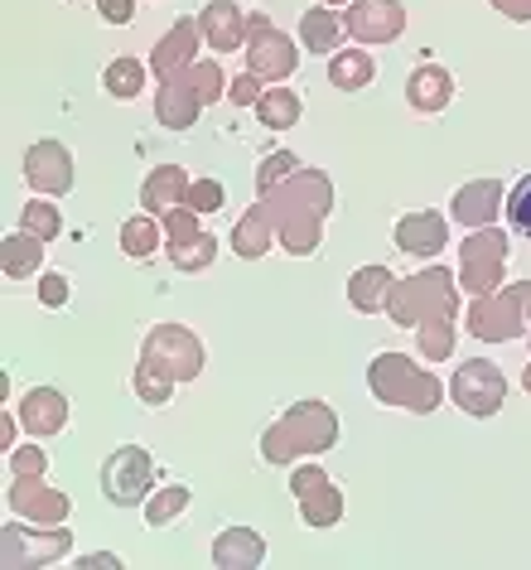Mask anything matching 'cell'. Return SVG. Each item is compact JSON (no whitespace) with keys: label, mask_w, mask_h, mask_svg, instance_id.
<instances>
[{"label":"cell","mask_w":531,"mask_h":570,"mask_svg":"<svg viewBox=\"0 0 531 570\" xmlns=\"http://www.w3.org/2000/svg\"><path fill=\"white\" fill-rule=\"evenodd\" d=\"M262 204L276 223V242L291 256H314L324 242V218L334 213V179L324 169L299 165L291 179H281L276 189L262 194Z\"/></svg>","instance_id":"cell-1"},{"label":"cell","mask_w":531,"mask_h":570,"mask_svg":"<svg viewBox=\"0 0 531 570\" xmlns=\"http://www.w3.org/2000/svg\"><path fill=\"white\" fill-rule=\"evenodd\" d=\"M338 445V416L328 402H295L285 416L262 435V460L266 464H299L309 454H328Z\"/></svg>","instance_id":"cell-2"},{"label":"cell","mask_w":531,"mask_h":570,"mask_svg":"<svg viewBox=\"0 0 531 570\" xmlns=\"http://www.w3.org/2000/svg\"><path fill=\"white\" fill-rule=\"evenodd\" d=\"M367 392L377 396L382 406H401V411H415V416H430L440 402H444V382L425 367H415V358L406 353H377L367 363Z\"/></svg>","instance_id":"cell-3"},{"label":"cell","mask_w":531,"mask_h":570,"mask_svg":"<svg viewBox=\"0 0 531 570\" xmlns=\"http://www.w3.org/2000/svg\"><path fill=\"white\" fill-rule=\"evenodd\" d=\"M459 309V285L450 266H425L415 276L396 281L392 295H386V315L401 330H421L430 320H454Z\"/></svg>","instance_id":"cell-4"},{"label":"cell","mask_w":531,"mask_h":570,"mask_svg":"<svg viewBox=\"0 0 531 570\" xmlns=\"http://www.w3.org/2000/svg\"><path fill=\"white\" fill-rule=\"evenodd\" d=\"M73 551V532L59 522V527H45V522H6L0 527V566L6 570H35V566H53Z\"/></svg>","instance_id":"cell-5"},{"label":"cell","mask_w":531,"mask_h":570,"mask_svg":"<svg viewBox=\"0 0 531 570\" xmlns=\"http://www.w3.org/2000/svg\"><path fill=\"white\" fill-rule=\"evenodd\" d=\"M155 479H160V464L146 445H121L102 460V493L107 503L117 508H136L155 493Z\"/></svg>","instance_id":"cell-6"},{"label":"cell","mask_w":531,"mask_h":570,"mask_svg":"<svg viewBox=\"0 0 531 570\" xmlns=\"http://www.w3.org/2000/svg\"><path fill=\"white\" fill-rule=\"evenodd\" d=\"M502 271H508V233H498V223L459 242V291L493 295L502 285Z\"/></svg>","instance_id":"cell-7"},{"label":"cell","mask_w":531,"mask_h":570,"mask_svg":"<svg viewBox=\"0 0 531 570\" xmlns=\"http://www.w3.org/2000/svg\"><path fill=\"white\" fill-rule=\"evenodd\" d=\"M140 358L150 367H160L169 382H194L204 373V338L184 324H155L140 344Z\"/></svg>","instance_id":"cell-8"},{"label":"cell","mask_w":531,"mask_h":570,"mask_svg":"<svg viewBox=\"0 0 531 570\" xmlns=\"http://www.w3.org/2000/svg\"><path fill=\"white\" fill-rule=\"evenodd\" d=\"M450 396H454V406L459 411H469V416H498L502 402H508V377H502V367L498 363H488V358H469V363H459L454 367V382H450Z\"/></svg>","instance_id":"cell-9"},{"label":"cell","mask_w":531,"mask_h":570,"mask_svg":"<svg viewBox=\"0 0 531 570\" xmlns=\"http://www.w3.org/2000/svg\"><path fill=\"white\" fill-rule=\"evenodd\" d=\"M291 493L299 503V522L314 527V532L343 522V493H338V483L328 479L319 464H299L291 474Z\"/></svg>","instance_id":"cell-10"},{"label":"cell","mask_w":531,"mask_h":570,"mask_svg":"<svg viewBox=\"0 0 531 570\" xmlns=\"http://www.w3.org/2000/svg\"><path fill=\"white\" fill-rule=\"evenodd\" d=\"M469 334L479 338V344H512V338L527 334V315L522 305L512 301V291H498L493 295H473L469 305Z\"/></svg>","instance_id":"cell-11"},{"label":"cell","mask_w":531,"mask_h":570,"mask_svg":"<svg viewBox=\"0 0 531 570\" xmlns=\"http://www.w3.org/2000/svg\"><path fill=\"white\" fill-rule=\"evenodd\" d=\"M6 508L24 522L59 527V522H68V512H73V498H68L63 489H49L45 474H16L10 489H6Z\"/></svg>","instance_id":"cell-12"},{"label":"cell","mask_w":531,"mask_h":570,"mask_svg":"<svg viewBox=\"0 0 531 570\" xmlns=\"http://www.w3.org/2000/svg\"><path fill=\"white\" fill-rule=\"evenodd\" d=\"M406 30V6L401 0H353L343 10V35L357 45H392Z\"/></svg>","instance_id":"cell-13"},{"label":"cell","mask_w":531,"mask_h":570,"mask_svg":"<svg viewBox=\"0 0 531 570\" xmlns=\"http://www.w3.org/2000/svg\"><path fill=\"white\" fill-rule=\"evenodd\" d=\"M24 179H30L35 194H73V150L63 140H35L24 150Z\"/></svg>","instance_id":"cell-14"},{"label":"cell","mask_w":531,"mask_h":570,"mask_svg":"<svg viewBox=\"0 0 531 570\" xmlns=\"http://www.w3.org/2000/svg\"><path fill=\"white\" fill-rule=\"evenodd\" d=\"M198 45H204V30H198V20H189V16L175 20V24L165 30L160 45L150 49V73L160 78V82H165V78H175V73H184V68L194 63Z\"/></svg>","instance_id":"cell-15"},{"label":"cell","mask_w":531,"mask_h":570,"mask_svg":"<svg viewBox=\"0 0 531 570\" xmlns=\"http://www.w3.org/2000/svg\"><path fill=\"white\" fill-rule=\"evenodd\" d=\"M295 63H299L295 39H285L276 24H271L266 35H247V73L276 82V78H291Z\"/></svg>","instance_id":"cell-16"},{"label":"cell","mask_w":531,"mask_h":570,"mask_svg":"<svg viewBox=\"0 0 531 570\" xmlns=\"http://www.w3.org/2000/svg\"><path fill=\"white\" fill-rule=\"evenodd\" d=\"M502 204H508V189L498 179H469L464 189L454 194V223L464 227H493Z\"/></svg>","instance_id":"cell-17"},{"label":"cell","mask_w":531,"mask_h":570,"mask_svg":"<svg viewBox=\"0 0 531 570\" xmlns=\"http://www.w3.org/2000/svg\"><path fill=\"white\" fill-rule=\"evenodd\" d=\"M396 247L406 256H440L444 247H450V223L430 208L406 213V218L396 223Z\"/></svg>","instance_id":"cell-18"},{"label":"cell","mask_w":531,"mask_h":570,"mask_svg":"<svg viewBox=\"0 0 531 570\" xmlns=\"http://www.w3.org/2000/svg\"><path fill=\"white\" fill-rule=\"evenodd\" d=\"M16 416H20L24 431L39 435V440H45V435H59L63 425H68V396H63L59 387H30Z\"/></svg>","instance_id":"cell-19"},{"label":"cell","mask_w":531,"mask_h":570,"mask_svg":"<svg viewBox=\"0 0 531 570\" xmlns=\"http://www.w3.org/2000/svg\"><path fill=\"white\" fill-rule=\"evenodd\" d=\"M198 30H204V45H213L218 53L247 45V16L237 10V0H208L204 16H198Z\"/></svg>","instance_id":"cell-20"},{"label":"cell","mask_w":531,"mask_h":570,"mask_svg":"<svg viewBox=\"0 0 531 570\" xmlns=\"http://www.w3.org/2000/svg\"><path fill=\"white\" fill-rule=\"evenodd\" d=\"M198 111H204V102H198L194 82L184 73L160 82V92H155V117H160V126H169V131H189L198 121Z\"/></svg>","instance_id":"cell-21"},{"label":"cell","mask_w":531,"mask_h":570,"mask_svg":"<svg viewBox=\"0 0 531 570\" xmlns=\"http://www.w3.org/2000/svg\"><path fill=\"white\" fill-rule=\"evenodd\" d=\"M406 102L421 111V117H435V111H444L454 102V73L440 68V63L415 68V73L406 78Z\"/></svg>","instance_id":"cell-22"},{"label":"cell","mask_w":531,"mask_h":570,"mask_svg":"<svg viewBox=\"0 0 531 570\" xmlns=\"http://www.w3.org/2000/svg\"><path fill=\"white\" fill-rule=\"evenodd\" d=\"M262 561H266V541H262V532H252V527H223V532L213 537V566L252 570Z\"/></svg>","instance_id":"cell-23"},{"label":"cell","mask_w":531,"mask_h":570,"mask_svg":"<svg viewBox=\"0 0 531 570\" xmlns=\"http://www.w3.org/2000/svg\"><path fill=\"white\" fill-rule=\"evenodd\" d=\"M189 175H184L179 165H155L146 184H140V208L155 213V218H165L169 208H179L184 204V194H189Z\"/></svg>","instance_id":"cell-24"},{"label":"cell","mask_w":531,"mask_h":570,"mask_svg":"<svg viewBox=\"0 0 531 570\" xmlns=\"http://www.w3.org/2000/svg\"><path fill=\"white\" fill-rule=\"evenodd\" d=\"M276 247V223H271V213L266 204L256 198V204L242 213L237 227H233V252L242 256V262H262V256Z\"/></svg>","instance_id":"cell-25"},{"label":"cell","mask_w":531,"mask_h":570,"mask_svg":"<svg viewBox=\"0 0 531 570\" xmlns=\"http://www.w3.org/2000/svg\"><path fill=\"white\" fill-rule=\"evenodd\" d=\"M392 266H382V262H372V266H357L353 276H348V301L353 309H363V315H377V309H386V295H392Z\"/></svg>","instance_id":"cell-26"},{"label":"cell","mask_w":531,"mask_h":570,"mask_svg":"<svg viewBox=\"0 0 531 570\" xmlns=\"http://www.w3.org/2000/svg\"><path fill=\"white\" fill-rule=\"evenodd\" d=\"M0 266H6L10 281H30L35 271H45V237L35 233H10L6 242H0Z\"/></svg>","instance_id":"cell-27"},{"label":"cell","mask_w":531,"mask_h":570,"mask_svg":"<svg viewBox=\"0 0 531 570\" xmlns=\"http://www.w3.org/2000/svg\"><path fill=\"white\" fill-rule=\"evenodd\" d=\"M372 78H377V68H372L367 49H338L334 59H328V82H334L338 92H363Z\"/></svg>","instance_id":"cell-28"},{"label":"cell","mask_w":531,"mask_h":570,"mask_svg":"<svg viewBox=\"0 0 531 570\" xmlns=\"http://www.w3.org/2000/svg\"><path fill=\"white\" fill-rule=\"evenodd\" d=\"M299 111H305V102H299L295 88H266L262 102H256V117H262L266 131H291V126H299Z\"/></svg>","instance_id":"cell-29"},{"label":"cell","mask_w":531,"mask_h":570,"mask_svg":"<svg viewBox=\"0 0 531 570\" xmlns=\"http://www.w3.org/2000/svg\"><path fill=\"white\" fill-rule=\"evenodd\" d=\"M299 45L309 53H338V16L328 6H314L299 16Z\"/></svg>","instance_id":"cell-30"},{"label":"cell","mask_w":531,"mask_h":570,"mask_svg":"<svg viewBox=\"0 0 531 570\" xmlns=\"http://www.w3.org/2000/svg\"><path fill=\"white\" fill-rule=\"evenodd\" d=\"M165 242V223L155 218V213H136V218L121 223V252L136 256V262H146V256H155V247Z\"/></svg>","instance_id":"cell-31"},{"label":"cell","mask_w":531,"mask_h":570,"mask_svg":"<svg viewBox=\"0 0 531 570\" xmlns=\"http://www.w3.org/2000/svg\"><path fill=\"white\" fill-rule=\"evenodd\" d=\"M102 88L111 97H121V102H131V97L146 92V63L140 59H111L107 73H102Z\"/></svg>","instance_id":"cell-32"},{"label":"cell","mask_w":531,"mask_h":570,"mask_svg":"<svg viewBox=\"0 0 531 570\" xmlns=\"http://www.w3.org/2000/svg\"><path fill=\"white\" fill-rule=\"evenodd\" d=\"M189 503H194V493L184 489V483H169V489L146 498V522L150 527H169L175 518H184V508H189Z\"/></svg>","instance_id":"cell-33"},{"label":"cell","mask_w":531,"mask_h":570,"mask_svg":"<svg viewBox=\"0 0 531 570\" xmlns=\"http://www.w3.org/2000/svg\"><path fill=\"white\" fill-rule=\"evenodd\" d=\"M184 78L194 82V92H198V102H204V107L223 102V92H227V73H223V63H213V59H194L189 68H184Z\"/></svg>","instance_id":"cell-34"},{"label":"cell","mask_w":531,"mask_h":570,"mask_svg":"<svg viewBox=\"0 0 531 570\" xmlns=\"http://www.w3.org/2000/svg\"><path fill=\"white\" fill-rule=\"evenodd\" d=\"M213 256H218V237H213V233H198L194 242L169 247V262H175V271H208Z\"/></svg>","instance_id":"cell-35"},{"label":"cell","mask_w":531,"mask_h":570,"mask_svg":"<svg viewBox=\"0 0 531 570\" xmlns=\"http://www.w3.org/2000/svg\"><path fill=\"white\" fill-rule=\"evenodd\" d=\"M131 387H136V396H140V402H146V406H165L169 396H175V387H179V382H169V377L160 373V367H150L146 358H140V363H136V377H131Z\"/></svg>","instance_id":"cell-36"},{"label":"cell","mask_w":531,"mask_h":570,"mask_svg":"<svg viewBox=\"0 0 531 570\" xmlns=\"http://www.w3.org/2000/svg\"><path fill=\"white\" fill-rule=\"evenodd\" d=\"M20 227L24 233H35V237H45V242H53L63 233V218H59V208H53L49 198H30V204L20 208Z\"/></svg>","instance_id":"cell-37"},{"label":"cell","mask_w":531,"mask_h":570,"mask_svg":"<svg viewBox=\"0 0 531 570\" xmlns=\"http://www.w3.org/2000/svg\"><path fill=\"white\" fill-rule=\"evenodd\" d=\"M415 338H421V353L430 363L454 358V320H430V324L415 330Z\"/></svg>","instance_id":"cell-38"},{"label":"cell","mask_w":531,"mask_h":570,"mask_svg":"<svg viewBox=\"0 0 531 570\" xmlns=\"http://www.w3.org/2000/svg\"><path fill=\"white\" fill-rule=\"evenodd\" d=\"M299 169V155L295 150H271L262 165H256V194H266V189H276L281 179H291Z\"/></svg>","instance_id":"cell-39"},{"label":"cell","mask_w":531,"mask_h":570,"mask_svg":"<svg viewBox=\"0 0 531 570\" xmlns=\"http://www.w3.org/2000/svg\"><path fill=\"white\" fill-rule=\"evenodd\" d=\"M198 218H204V213H194L189 204H179V208H169L165 213V242H169V247H179V242H194L198 233H204V223H198Z\"/></svg>","instance_id":"cell-40"},{"label":"cell","mask_w":531,"mask_h":570,"mask_svg":"<svg viewBox=\"0 0 531 570\" xmlns=\"http://www.w3.org/2000/svg\"><path fill=\"white\" fill-rule=\"evenodd\" d=\"M502 213H508V223L517 227V233L531 237V175L517 179V189L508 194V204H502Z\"/></svg>","instance_id":"cell-41"},{"label":"cell","mask_w":531,"mask_h":570,"mask_svg":"<svg viewBox=\"0 0 531 570\" xmlns=\"http://www.w3.org/2000/svg\"><path fill=\"white\" fill-rule=\"evenodd\" d=\"M184 204H189L194 213H218L227 204V189H223L218 179H194L189 194H184Z\"/></svg>","instance_id":"cell-42"},{"label":"cell","mask_w":531,"mask_h":570,"mask_svg":"<svg viewBox=\"0 0 531 570\" xmlns=\"http://www.w3.org/2000/svg\"><path fill=\"white\" fill-rule=\"evenodd\" d=\"M68 301H73V285H68V276H59V271H45V276H39V305H45V309H63Z\"/></svg>","instance_id":"cell-43"},{"label":"cell","mask_w":531,"mask_h":570,"mask_svg":"<svg viewBox=\"0 0 531 570\" xmlns=\"http://www.w3.org/2000/svg\"><path fill=\"white\" fill-rule=\"evenodd\" d=\"M227 102H233V107H256V102H262V78H256V73H237L233 82H227Z\"/></svg>","instance_id":"cell-44"},{"label":"cell","mask_w":531,"mask_h":570,"mask_svg":"<svg viewBox=\"0 0 531 570\" xmlns=\"http://www.w3.org/2000/svg\"><path fill=\"white\" fill-rule=\"evenodd\" d=\"M49 460H45V450L39 445H20V450H10V474H45Z\"/></svg>","instance_id":"cell-45"},{"label":"cell","mask_w":531,"mask_h":570,"mask_svg":"<svg viewBox=\"0 0 531 570\" xmlns=\"http://www.w3.org/2000/svg\"><path fill=\"white\" fill-rule=\"evenodd\" d=\"M97 16L107 24H131L136 20V0H97Z\"/></svg>","instance_id":"cell-46"},{"label":"cell","mask_w":531,"mask_h":570,"mask_svg":"<svg viewBox=\"0 0 531 570\" xmlns=\"http://www.w3.org/2000/svg\"><path fill=\"white\" fill-rule=\"evenodd\" d=\"M488 6H493L498 16L517 20V24H527V20H531V0H488Z\"/></svg>","instance_id":"cell-47"},{"label":"cell","mask_w":531,"mask_h":570,"mask_svg":"<svg viewBox=\"0 0 531 570\" xmlns=\"http://www.w3.org/2000/svg\"><path fill=\"white\" fill-rule=\"evenodd\" d=\"M16 431H24L20 416H0V450H10V445H16Z\"/></svg>","instance_id":"cell-48"},{"label":"cell","mask_w":531,"mask_h":570,"mask_svg":"<svg viewBox=\"0 0 531 570\" xmlns=\"http://www.w3.org/2000/svg\"><path fill=\"white\" fill-rule=\"evenodd\" d=\"M512 291V301L522 305V315H527V324H531V281H517V285H508Z\"/></svg>","instance_id":"cell-49"},{"label":"cell","mask_w":531,"mask_h":570,"mask_svg":"<svg viewBox=\"0 0 531 570\" xmlns=\"http://www.w3.org/2000/svg\"><path fill=\"white\" fill-rule=\"evenodd\" d=\"M266 30H271L266 16H247V35H266Z\"/></svg>","instance_id":"cell-50"},{"label":"cell","mask_w":531,"mask_h":570,"mask_svg":"<svg viewBox=\"0 0 531 570\" xmlns=\"http://www.w3.org/2000/svg\"><path fill=\"white\" fill-rule=\"evenodd\" d=\"M522 387H527V396H531V363H527V373H522Z\"/></svg>","instance_id":"cell-51"},{"label":"cell","mask_w":531,"mask_h":570,"mask_svg":"<svg viewBox=\"0 0 531 570\" xmlns=\"http://www.w3.org/2000/svg\"><path fill=\"white\" fill-rule=\"evenodd\" d=\"M324 6H328V10H338V6H353V0H324Z\"/></svg>","instance_id":"cell-52"}]
</instances>
